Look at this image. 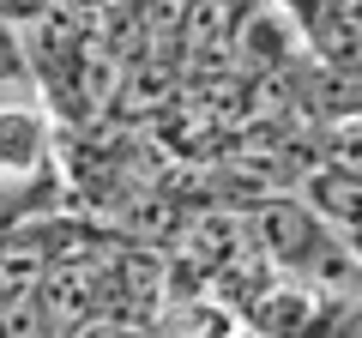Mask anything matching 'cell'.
I'll return each instance as SVG.
<instances>
[{
    "mask_svg": "<svg viewBox=\"0 0 362 338\" xmlns=\"http://www.w3.org/2000/svg\"><path fill=\"white\" fill-rule=\"evenodd\" d=\"M30 73H37V61H30V49L18 42V25H13V18H0V91L25 85Z\"/></svg>",
    "mask_w": 362,
    "mask_h": 338,
    "instance_id": "obj_3",
    "label": "cell"
},
{
    "mask_svg": "<svg viewBox=\"0 0 362 338\" xmlns=\"http://www.w3.org/2000/svg\"><path fill=\"white\" fill-rule=\"evenodd\" d=\"M49 133L37 109H0V175H37Z\"/></svg>",
    "mask_w": 362,
    "mask_h": 338,
    "instance_id": "obj_2",
    "label": "cell"
},
{
    "mask_svg": "<svg viewBox=\"0 0 362 338\" xmlns=\"http://www.w3.org/2000/svg\"><path fill=\"white\" fill-rule=\"evenodd\" d=\"M356 254H362V242H356Z\"/></svg>",
    "mask_w": 362,
    "mask_h": 338,
    "instance_id": "obj_4",
    "label": "cell"
},
{
    "mask_svg": "<svg viewBox=\"0 0 362 338\" xmlns=\"http://www.w3.org/2000/svg\"><path fill=\"white\" fill-rule=\"evenodd\" d=\"M302 194H308V206L320 211V218L332 223V230L344 235L350 247L362 242V169H338V163H326V169H314L308 182H302Z\"/></svg>",
    "mask_w": 362,
    "mask_h": 338,
    "instance_id": "obj_1",
    "label": "cell"
}]
</instances>
